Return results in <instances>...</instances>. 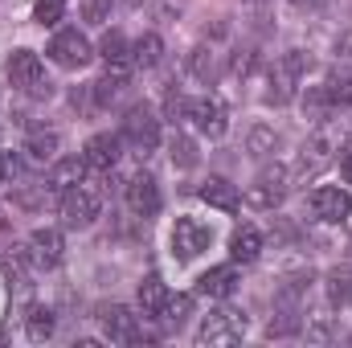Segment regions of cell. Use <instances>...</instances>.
I'll return each instance as SVG.
<instances>
[{
    "label": "cell",
    "instance_id": "obj_29",
    "mask_svg": "<svg viewBox=\"0 0 352 348\" xmlns=\"http://www.w3.org/2000/svg\"><path fill=\"white\" fill-rule=\"evenodd\" d=\"M127 87V78H115V74H102V78H98V83H94V107H98V111H107V107H111V102H115V98H119V90Z\"/></svg>",
    "mask_w": 352,
    "mask_h": 348
},
{
    "label": "cell",
    "instance_id": "obj_30",
    "mask_svg": "<svg viewBox=\"0 0 352 348\" xmlns=\"http://www.w3.org/2000/svg\"><path fill=\"white\" fill-rule=\"evenodd\" d=\"M188 312H192V295H168V303H164L160 320H164L168 328H180V324L188 320Z\"/></svg>",
    "mask_w": 352,
    "mask_h": 348
},
{
    "label": "cell",
    "instance_id": "obj_12",
    "mask_svg": "<svg viewBox=\"0 0 352 348\" xmlns=\"http://www.w3.org/2000/svg\"><path fill=\"white\" fill-rule=\"evenodd\" d=\"M25 250H29V259H33V270H54L62 254H66V242H62V234L58 230H33L29 234V242H25Z\"/></svg>",
    "mask_w": 352,
    "mask_h": 348
},
{
    "label": "cell",
    "instance_id": "obj_21",
    "mask_svg": "<svg viewBox=\"0 0 352 348\" xmlns=\"http://www.w3.org/2000/svg\"><path fill=\"white\" fill-rule=\"evenodd\" d=\"M263 254V234L254 226H238L234 238H230V259L234 262H254Z\"/></svg>",
    "mask_w": 352,
    "mask_h": 348
},
{
    "label": "cell",
    "instance_id": "obj_25",
    "mask_svg": "<svg viewBox=\"0 0 352 348\" xmlns=\"http://www.w3.org/2000/svg\"><path fill=\"white\" fill-rule=\"evenodd\" d=\"M303 328V320H299V303H283L278 299V312H274V320L266 324V336L274 340V336H295Z\"/></svg>",
    "mask_w": 352,
    "mask_h": 348
},
{
    "label": "cell",
    "instance_id": "obj_10",
    "mask_svg": "<svg viewBox=\"0 0 352 348\" xmlns=\"http://www.w3.org/2000/svg\"><path fill=\"white\" fill-rule=\"evenodd\" d=\"M307 209H311V217H316V221L340 226V221L352 213V197L344 193V188H336V184H320V188L307 197Z\"/></svg>",
    "mask_w": 352,
    "mask_h": 348
},
{
    "label": "cell",
    "instance_id": "obj_9",
    "mask_svg": "<svg viewBox=\"0 0 352 348\" xmlns=\"http://www.w3.org/2000/svg\"><path fill=\"white\" fill-rule=\"evenodd\" d=\"M98 320H102V336H107L111 345H140V340H144V332H140V316H135L131 307H123V303L102 307Z\"/></svg>",
    "mask_w": 352,
    "mask_h": 348
},
{
    "label": "cell",
    "instance_id": "obj_36",
    "mask_svg": "<svg viewBox=\"0 0 352 348\" xmlns=\"http://www.w3.org/2000/svg\"><path fill=\"white\" fill-rule=\"evenodd\" d=\"M254 66H258V54H254V50H238V54L230 58V74H234V78H246Z\"/></svg>",
    "mask_w": 352,
    "mask_h": 348
},
{
    "label": "cell",
    "instance_id": "obj_42",
    "mask_svg": "<svg viewBox=\"0 0 352 348\" xmlns=\"http://www.w3.org/2000/svg\"><path fill=\"white\" fill-rule=\"evenodd\" d=\"M180 8H184V0H164V4H160V12H164V17H176Z\"/></svg>",
    "mask_w": 352,
    "mask_h": 348
},
{
    "label": "cell",
    "instance_id": "obj_33",
    "mask_svg": "<svg viewBox=\"0 0 352 348\" xmlns=\"http://www.w3.org/2000/svg\"><path fill=\"white\" fill-rule=\"evenodd\" d=\"M62 12H66V0H37L33 4V21L37 25H58Z\"/></svg>",
    "mask_w": 352,
    "mask_h": 348
},
{
    "label": "cell",
    "instance_id": "obj_40",
    "mask_svg": "<svg viewBox=\"0 0 352 348\" xmlns=\"http://www.w3.org/2000/svg\"><path fill=\"white\" fill-rule=\"evenodd\" d=\"M340 176L352 184V144H344V148H340Z\"/></svg>",
    "mask_w": 352,
    "mask_h": 348
},
{
    "label": "cell",
    "instance_id": "obj_20",
    "mask_svg": "<svg viewBox=\"0 0 352 348\" xmlns=\"http://www.w3.org/2000/svg\"><path fill=\"white\" fill-rule=\"evenodd\" d=\"M90 173V164L82 160V156H70V160H58L54 164V173H50V188L54 193H70L74 184H82Z\"/></svg>",
    "mask_w": 352,
    "mask_h": 348
},
{
    "label": "cell",
    "instance_id": "obj_1",
    "mask_svg": "<svg viewBox=\"0 0 352 348\" xmlns=\"http://www.w3.org/2000/svg\"><path fill=\"white\" fill-rule=\"evenodd\" d=\"M4 78H8L12 90H21L29 98H50L54 94V83L45 78V66L33 50H12L8 62H4Z\"/></svg>",
    "mask_w": 352,
    "mask_h": 348
},
{
    "label": "cell",
    "instance_id": "obj_38",
    "mask_svg": "<svg viewBox=\"0 0 352 348\" xmlns=\"http://www.w3.org/2000/svg\"><path fill=\"white\" fill-rule=\"evenodd\" d=\"M164 107H168V119H184V111H188V102L180 98V90H168V98H164Z\"/></svg>",
    "mask_w": 352,
    "mask_h": 348
},
{
    "label": "cell",
    "instance_id": "obj_31",
    "mask_svg": "<svg viewBox=\"0 0 352 348\" xmlns=\"http://www.w3.org/2000/svg\"><path fill=\"white\" fill-rule=\"evenodd\" d=\"M192 74H197L201 83H213V78H217V58H213L209 45H197V50H192Z\"/></svg>",
    "mask_w": 352,
    "mask_h": 348
},
{
    "label": "cell",
    "instance_id": "obj_14",
    "mask_svg": "<svg viewBox=\"0 0 352 348\" xmlns=\"http://www.w3.org/2000/svg\"><path fill=\"white\" fill-rule=\"evenodd\" d=\"M119 156H123V140H119V135H111V131L90 135L87 152H82V160H87L94 173H111V168L119 164Z\"/></svg>",
    "mask_w": 352,
    "mask_h": 348
},
{
    "label": "cell",
    "instance_id": "obj_6",
    "mask_svg": "<svg viewBox=\"0 0 352 348\" xmlns=\"http://www.w3.org/2000/svg\"><path fill=\"white\" fill-rule=\"evenodd\" d=\"M98 209H102V197H98V188H90L87 180L74 184L70 193H62V221H66L70 230L90 226V221L98 217Z\"/></svg>",
    "mask_w": 352,
    "mask_h": 348
},
{
    "label": "cell",
    "instance_id": "obj_39",
    "mask_svg": "<svg viewBox=\"0 0 352 348\" xmlns=\"http://www.w3.org/2000/svg\"><path fill=\"white\" fill-rule=\"evenodd\" d=\"M336 58H340V62H352V29L336 37Z\"/></svg>",
    "mask_w": 352,
    "mask_h": 348
},
{
    "label": "cell",
    "instance_id": "obj_5",
    "mask_svg": "<svg viewBox=\"0 0 352 348\" xmlns=\"http://www.w3.org/2000/svg\"><path fill=\"white\" fill-rule=\"evenodd\" d=\"M45 54H50V62L62 66V70H87L90 58H94L90 41L78 33V29H62V33H54V41H50Z\"/></svg>",
    "mask_w": 352,
    "mask_h": 348
},
{
    "label": "cell",
    "instance_id": "obj_7",
    "mask_svg": "<svg viewBox=\"0 0 352 348\" xmlns=\"http://www.w3.org/2000/svg\"><path fill=\"white\" fill-rule=\"evenodd\" d=\"M209 242H213V230H209L205 221H197V217H176V226H173V254L180 262H192L201 250H209Z\"/></svg>",
    "mask_w": 352,
    "mask_h": 348
},
{
    "label": "cell",
    "instance_id": "obj_22",
    "mask_svg": "<svg viewBox=\"0 0 352 348\" xmlns=\"http://www.w3.org/2000/svg\"><path fill=\"white\" fill-rule=\"evenodd\" d=\"M54 328H58L54 312H50V307H41V303H33V307H29V316H25V336H29L33 345H45V340L54 336Z\"/></svg>",
    "mask_w": 352,
    "mask_h": 348
},
{
    "label": "cell",
    "instance_id": "obj_37",
    "mask_svg": "<svg viewBox=\"0 0 352 348\" xmlns=\"http://www.w3.org/2000/svg\"><path fill=\"white\" fill-rule=\"evenodd\" d=\"M111 17V0H82V21L87 25H102Z\"/></svg>",
    "mask_w": 352,
    "mask_h": 348
},
{
    "label": "cell",
    "instance_id": "obj_3",
    "mask_svg": "<svg viewBox=\"0 0 352 348\" xmlns=\"http://www.w3.org/2000/svg\"><path fill=\"white\" fill-rule=\"evenodd\" d=\"M303 70H307V54L303 50H291V54H283L278 62H274V70H270V83H266V102L270 107H287L291 98H295V87H299V78H303Z\"/></svg>",
    "mask_w": 352,
    "mask_h": 348
},
{
    "label": "cell",
    "instance_id": "obj_15",
    "mask_svg": "<svg viewBox=\"0 0 352 348\" xmlns=\"http://www.w3.org/2000/svg\"><path fill=\"white\" fill-rule=\"evenodd\" d=\"M238 266L234 262H226V266H213V270H205L201 279H197V295H205V299H230L234 291H238Z\"/></svg>",
    "mask_w": 352,
    "mask_h": 348
},
{
    "label": "cell",
    "instance_id": "obj_34",
    "mask_svg": "<svg viewBox=\"0 0 352 348\" xmlns=\"http://www.w3.org/2000/svg\"><path fill=\"white\" fill-rule=\"evenodd\" d=\"M173 164L176 168H192L197 164V148L188 135H173Z\"/></svg>",
    "mask_w": 352,
    "mask_h": 348
},
{
    "label": "cell",
    "instance_id": "obj_11",
    "mask_svg": "<svg viewBox=\"0 0 352 348\" xmlns=\"http://www.w3.org/2000/svg\"><path fill=\"white\" fill-rule=\"evenodd\" d=\"M184 119H192V127L201 131V135H209V140H221L226 135V127H230V119H226V107L217 102V98H192L188 102V111H184Z\"/></svg>",
    "mask_w": 352,
    "mask_h": 348
},
{
    "label": "cell",
    "instance_id": "obj_18",
    "mask_svg": "<svg viewBox=\"0 0 352 348\" xmlns=\"http://www.w3.org/2000/svg\"><path fill=\"white\" fill-rule=\"evenodd\" d=\"M201 201H205V205H213V209H221V213H238L242 193H238L226 176H209V180L201 184Z\"/></svg>",
    "mask_w": 352,
    "mask_h": 348
},
{
    "label": "cell",
    "instance_id": "obj_27",
    "mask_svg": "<svg viewBox=\"0 0 352 348\" xmlns=\"http://www.w3.org/2000/svg\"><path fill=\"white\" fill-rule=\"evenodd\" d=\"M303 111H307V119H311V123H324V119L336 111V107H332V94H328V87H307Z\"/></svg>",
    "mask_w": 352,
    "mask_h": 348
},
{
    "label": "cell",
    "instance_id": "obj_8",
    "mask_svg": "<svg viewBox=\"0 0 352 348\" xmlns=\"http://www.w3.org/2000/svg\"><path fill=\"white\" fill-rule=\"evenodd\" d=\"M287 168L283 164H266L263 173L254 176V184L246 188V205H254V209H274L283 197H287Z\"/></svg>",
    "mask_w": 352,
    "mask_h": 348
},
{
    "label": "cell",
    "instance_id": "obj_4",
    "mask_svg": "<svg viewBox=\"0 0 352 348\" xmlns=\"http://www.w3.org/2000/svg\"><path fill=\"white\" fill-rule=\"evenodd\" d=\"M242 336H246V316L242 312H213L197 328V345L201 348H230Z\"/></svg>",
    "mask_w": 352,
    "mask_h": 348
},
{
    "label": "cell",
    "instance_id": "obj_19",
    "mask_svg": "<svg viewBox=\"0 0 352 348\" xmlns=\"http://www.w3.org/2000/svg\"><path fill=\"white\" fill-rule=\"evenodd\" d=\"M58 144H62L58 131H50V127H33V131L25 135V148H21V152H25L29 164H50V160L58 156Z\"/></svg>",
    "mask_w": 352,
    "mask_h": 348
},
{
    "label": "cell",
    "instance_id": "obj_24",
    "mask_svg": "<svg viewBox=\"0 0 352 348\" xmlns=\"http://www.w3.org/2000/svg\"><path fill=\"white\" fill-rule=\"evenodd\" d=\"M164 303H168V287L160 283V274H148L140 283V307H144V316H160Z\"/></svg>",
    "mask_w": 352,
    "mask_h": 348
},
{
    "label": "cell",
    "instance_id": "obj_26",
    "mask_svg": "<svg viewBox=\"0 0 352 348\" xmlns=\"http://www.w3.org/2000/svg\"><path fill=\"white\" fill-rule=\"evenodd\" d=\"M328 303L332 307H349L352 303V266H336L328 274Z\"/></svg>",
    "mask_w": 352,
    "mask_h": 348
},
{
    "label": "cell",
    "instance_id": "obj_28",
    "mask_svg": "<svg viewBox=\"0 0 352 348\" xmlns=\"http://www.w3.org/2000/svg\"><path fill=\"white\" fill-rule=\"evenodd\" d=\"M324 87L332 94V107H352V70H340V66H336Z\"/></svg>",
    "mask_w": 352,
    "mask_h": 348
},
{
    "label": "cell",
    "instance_id": "obj_23",
    "mask_svg": "<svg viewBox=\"0 0 352 348\" xmlns=\"http://www.w3.org/2000/svg\"><path fill=\"white\" fill-rule=\"evenodd\" d=\"M160 58H164V41H160V33H144V37L131 45V62H135L140 70L160 66Z\"/></svg>",
    "mask_w": 352,
    "mask_h": 348
},
{
    "label": "cell",
    "instance_id": "obj_2",
    "mask_svg": "<svg viewBox=\"0 0 352 348\" xmlns=\"http://www.w3.org/2000/svg\"><path fill=\"white\" fill-rule=\"evenodd\" d=\"M123 140L131 144V152H135L140 160H148V156L160 148V119H156V111H152L148 102H135V107L127 111V119H123Z\"/></svg>",
    "mask_w": 352,
    "mask_h": 348
},
{
    "label": "cell",
    "instance_id": "obj_45",
    "mask_svg": "<svg viewBox=\"0 0 352 348\" xmlns=\"http://www.w3.org/2000/svg\"><path fill=\"white\" fill-rule=\"evenodd\" d=\"M0 340H4V328H0Z\"/></svg>",
    "mask_w": 352,
    "mask_h": 348
},
{
    "label": "cell",
    "instance_id": "obj_43",
    "mask_svg": "<svg viewBox=\"0 0 352 348\" xmlns=\"http://www.w3.org/2000/svg\"><path fill=\"white\" fill-rule=\"evenodd\" d=\"M291 4H295V8H307V4H316V0H291Z\"/></svg>",
    "mask_w": 352,
    "mask_h": 348
},
{
    "label": "cell",
    "instance_id": "obj_17",
    "mask_svg": "<svg viewBox=\"0 0 352 348\" xmlns=\"http://www.w3.org/2000/svg\"><path fill=\"white\" fill-rule=\"evenodd\" d=\"M131 45H127V37L119 33V29H111L107 37H102V45H98V54H102V62H107V74H115V78H131V54H127Z\"/></svg>",
    "mask_w": 352,
    "mask_h": 348
},
{
    "label": "cell",
    "instance_id": "obj_35",
    "mask_svg": "<svg viewBox=\"0 0 352 348\" xmlns=\"http://www.w3.org/2000/svg\"><path fill=\"white\" fill-rule=\"evenodd\" d=\"M21 156L16 152H0V184H16L21 180Z\"/></svg>",
    "mask_w": 352,
    "mask_h": 348
},
{
    "label": "cell",
    "instance_id": "obj_44",
    "mask_svg": "<svg viewBox=\"0 0 352 348\" xmlns=\"http://www.w3.org/2000/svg\"><path fill=\"white\" fill-rule=\"evenodd\" d=\"M4 226H8V217H4V209H0V230H4Z\"/></svg>",
    "mask_w": 352,
    "mask_h": 348
},
{
    "label": "cell",
    "instance_id": "obj_13",
    "mask_svg": "<svg viewBox=\"0 0 352 348\" xmlns=\"http://www.w3.org/2000/svg\"><path fill=\"white\" fill-rule=\"evenodd\" d=\"M160 205H164V197H160V184H156V176L140 173L127 180V209L135 213V217H156L160 213Z\"/></svg>",
    "mask_w": 352,
    "mask_h": 348
},
{
    "label": "cell",
    "instance_id": "obj_41",
    "mask_svg": "<svg viewBox=\"0 0 352 348\" xmlns=\"http://www.w3.org/2000/svg\"><path fill=\"white\" fill-rule=\"evenodd\" d=\"M246 4V12H254V17H266L270 8H274V0H242Z\"/></svg>",
    "mask_w": 352,
    "mask_h": 348
},
{
    "label": "cell",
    "instance_id": "obj_32",
    "mask_svg": "<svg viewBox=\"0 0 352 348\" xmlns=\"http://www.w3.org/2000/svg\"><path fill=\"white\" fill-rule=\"evenodd\" d=\"M246 148H250V156H270V152L278 148V131H270V127H254L250 140H246Z\"/></svg>",
    "mask_w": 352,
    "mask_h": 348
},
{
    "label": "cell",
    "instance_id": "obj_16",
    "mask_svg": "<svg viewBox=\"0 0 352 348\" xmlns=\"http://www.w3.org/2000/svg\"><path fill=\"white\" fill-rule=\"evenodd\" d=\"M332 164V140L328 135H311L299 152V164H295V176L299 180H311L316 173H324Z\"/></svg>",
    "mask_w": 352,
    "mask_h": 348
}]
</instances>
